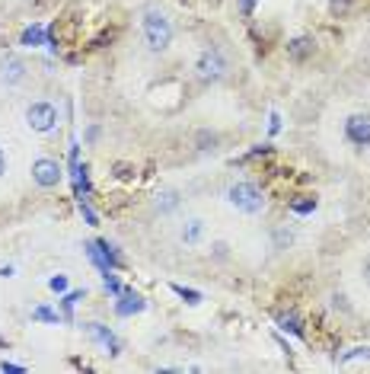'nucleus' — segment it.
<instances>
[{"label":"nucleus","instance_id":"1","mask_svg":"<svg viewBox=\"0 0 370 374\" xmlns=\"http://www.w3.org/2000/svg\"><path fill=\"white\" fill-rule=\"evenodd\" d=\"M140 32H144V42H147L150 51H166L169 42H173V23H169L166 13H160L157 7L144 10Z\"/></svg>","mask_w":370,"mask_h":374},{"label":"nucleus","instance_id":"2","mask_svg":"<svg viewBox=\"0 0 370 374\" xmlns=\"http://www.w3.org/2000/svg\"><path fill=\"white\" fill-rule=\"evenodd\" d=\"M227 202L243 215H259L265 208V196H262V189L256 183H233L227 189Z\"/></svg>","mask_w":370,"mask_h":374},{"label":"nucleus","instance_id":"3","mask_svg":"<svg viewBox=\"0 0 370 374\" xmlns=\"http://www.w3.org/2000/svg\"><path fill=\"white\" fill-rule=\"evenodd\" d=\"M223 74H227V58H223L221 48H208V51L198 55V61H195V77H198L201 84H217Z\"/></svg>","mask_w":370,"mask_h":374},{"label":"nucleus","instance_id":"4","mask_svg":"<svg viewBox=\"0 0 370 374\" xmlns=\"http://www.w3.org/2000/svg\"><path fill=\"white\" fill-rule=\"evenodd\" d=\"M26 122L32 131H38V135H48V131L58 128V109L51 103H32L26 109Z\"/></svg>","mask_w":370,"mask_h":374},{"label":"nucleus","instance_id":"5","mask_svg":"<svg viewBox=\"0 0 370 374\" xmlns=\"http://www.w3.org/2000/svg\"><path fill=\"white\" fill-rule=\"evenodd\" d=\"M32 179H36L42 189H51L61 183V163L51 157H38L36 163H32Z\"/></svg>","mask_w":370,"mask_h":374},{"label":"nucleus","instance_id":"6","mask_svg":"<svg viewBox=\"0 0 370 374\" xmlns=\"http://www.w3.org/2000/svg\"><path fill=\"white\" fill-rule=\"evenodd\" d=\"M84 329H86V336H90L106 355H119L121 346H119V339H115V333H112L109 327H102V323H84Z\"/></svg>","mask_w":370,"mask_h":374},{"label":"nucleus","instance_id":"7","mask_svg":"<svg viewBox=\"0 0 370 374\" xmlns=\"http://www.w3.org/2000/svg\"><path fill=\"white\" fill-rule=\"evenodd\" d=\"M0 80L7 86H16L26 80V61L16 55H7L3 61H0Z\"/></svg>","mask_w":370,"mask_h":374},{"label":"nucleus","instance_id":"8","mask_svg":"<svg viewBox=\"0 0 370 374\" xmlns=\"http://www.w3.org/2000/svg\"><path fill=\"white\" fill-rule=\"evenodd\" d=\"M345 135H348L352 144L367 148L370 144V115H352V119L345 122Z\"/></svg>","mask_w":370,"mask_h":374},{"label":"nucleus","instance_id":"9","mask_svg":"<svg viewBox=\"0 0 370 374\" xmlns=\"http://www.w3.org/2000/svg\"><path fill=\"white\" fill-rule=\"evenodd\" d=\"M144 307H147V301L140 298L138 291H121L119 301H115V314H119V317H134V314H140Z\"/></svg>","mask_w":370,"mask_h":374},{"label":"nucleus","instance_id":"10","mask_svg":"<svg viewBox=\"0 0 370 374\" xmlns=\"http://www.w3.org/2000/svg\"><path fill=\"white\" fill-rule=\"evenodd\" d=\"M48 42V29L42 23H32V26L23 29V36H19V45L23 48H38Z\"/></svg>","mask_w":370,"mask_h":374},{"label":"nucleus","instance_id":"11","mask_svg":"<svg viewBox=\"0 0 370 374\" xmlns=\"http://www.w3.org/2000/svg\"><path fill=\"white\" fill-rule=\"evenodd\" d=\"M316 51V42L310 36H297L287 42V55L294 58V61H304V58H310Z\"/></svg>","mask_w":370,"mask_h":374},{"label":"nucleus","instance_id":"12","mask_svg":"<svg viewBox=\"0 0 370 374\" xmlns=\"http://www.w3.org/2000/svg\"><path fill=\"white\" fill-rule=\"evenodd\" d=\"M278 327L284 333H294V336H304V320L297 310H278Z\"/></svg>","mask_w":370,"mask_h":374},{"label":"nucleus","instance_id":"13","mask_svg":"<svg viewBox=\"0 0 370 374\" xmlns=\"http://www.w3.org/2000/svg\"><path fill=\"white\" fill-rule=\"evenodd\" d=\"M182 244H188V246H195L198 240L204 237V221L201 218H192V221H185V227H182Z\"/></svg>","mask_w":370,"mask_h":374},{"label":"nucleus","instance_id":"14","mask_svg":"<svg viewBox=\"0 0 370 374\" xmlns=\"http://www.w3.org/2000/svg\"><path fill=\"white\" fill-rule=\"evenodd\" d=\"M153 205H157V211H163V215H166V211H173V208L179 205V192H176V189H163Z\"/></svg>","mask_w":370,"mask_h":374},{"label":"nucleus","instance_id":"15","mask_svg":"<svg viewBox=\"0 0 370 374\" xmlns=\"http://www.w3.org/2000/svg\"><path fill=\"white\" fill-rule=\"evenodd\" d=\"M96 246H99V253L106 256V262H109L112 269H119V266H125V259L119 256V250L109 244V240H96Z\"/></svg>","mask_w":370,"mask_h":374},{"label":"nucleus","instance_id":"16","mask_svg":"<svg viewBox=\"0 0 370 374\" xmlns=\"http://www.w3.org/2000/svg\"><path fill=\"white\" fill-rule=\"evenodd\" d=\"M77 301H84V291H71V294H64V301H61L64 320H74V304H77Z\"/></svg>","mask_w":370,"mask_h":374},{"label":"nucleus","instance_id":"17","mask_svg":"<svg viewBox=\"0 0 370 374\" xmlns=\"http://www.w3.org/2000/svg\"><path fill=\"white\" fill-rule=\"evenodd\" d=\"M291 211L294 215H310V211H316V198H297V202H291Z\"/></svg>","mask_w":370,"mask_h":374},{"label":"nucleus","instance_id":"18","mask_svg":"<svg viewBox=\"0 0 370 374\" xmlns=\"http://www.w3.org/2000/svg\"><path fill=\"white\" fill-rule=\"evenodd\" d=\"M291 240H294V234H291L287 227H278V231H275V246H278V250H287Z\"/></svg>","mask_w":370,"mask_h":374},{"label":"nucleus","instance_id":"19","mask_svg":"<svg viewBox=\"0 0 370 374\" xmlns=\"http://www.w3.org/2000/svg\"><path fill=\"white\" fill-rule=\"evenodd\" d=\"M173 291H176V294H179L182 301H188V304H198V301H201V294H198V291L185 288V285H173Z\"/></svg>","mask_w":370,"mask_h":374},{"label":"nucleus","instance_id":"20","mask_svg":"<svg viewBox=\"0 0 370 374\" xmlns=\"http://www.w3.org/2000/svg\"><path fill=\"white\" fill-rule=\"evenodd\" d=\"M32 317H36V320H45V323H55V327H58V320H61L51 307H36V310H32Z\"/></svg>","mask_w":370,"mask_h":374},{"label":"nucleus","instance_id":"21","mask_svg":"<svg viewBox=\"0 0 370 374\" xmlns=\"http://www.w3.org/2000/svg\"><path fill=\"white\" fill-rule=\"evenodd\" d=\"M352 3L354 0H329V10H332L335 16H345V13L352 10Z\"/></svg>","mask_w":370,"mask_h":374},{"label":"nucleus","instance_id":"22","mask_svg":"<svg viewBox=\"0 0 370 374\" xmlns=\"http://www.w3.org/2000/svg\"><path fill=\"white\" fill-rule=\"evenodd\" d=\"M354 358H370V346H358V349H352V352H345L342 362H354Z\"/></svg>","mask_w":370,"mask_h":374},{"label":"nucleus","instance_id":"23","mask_svg":"<svg viewBox=\"0 0 370 374\" xmlns=\"http://www.w3.org/2000/svg\"><path fill=\"white\" fill-rule=\"evenodd\" d=\"M256 3H259V0H236V7H240L243 16H252V10H256Z\"/></svg>","mask_w":370,"mask_h":374},{"label":"nucleus","instance_id":"24","mask_svg":"<svg viewBox=\"0 0 370 374\" xmlns=\"http://www.w3.org/2000/svg\"><path fill=\"white\" fill-rule=\"evenodd\" d=\"M80 215L86 218V224H96V215H92V208L86 205V198H80Z\"/></svg>","mask_w":370,"mask_h":374},{"label":"nucleus","instance_id":"25","mask_svg":"<svg viewBox=\"0 0 370 374\" xmlns=\"http://www.w3.org/2000/svg\"><path fill=\"white\" fill-rule=\"evenodd\" d=\"M48 288H51V291H67V279H64V275H55V279L48 281Z\"/></svg>","mask_w":370,"mask_h":374},{"label":"nucleus","instance_id":"26","mask_svg":"<svg viewBox=\"0 0 370 374\" xmlns=\"http://www.w3.org/2000/svg\"><path fill=\"white\" fill-rule=\"evenodd\" d=\"M0 371H3V374H23L26 368H23V365H13V362H0Z\"/></svg>","mask_w":370,"mask_h":374},{"label":"nucleus","instance_id":"27","mask_svg":"<svg viewBox=\"0 0 370 374\" xmlns=\"http://www.w3.org/2000/svg\"><path fill=\"white\" fill-rule=\"evenodd\" d=\"M269 131H271V135H278V131H281V119H278V113H271V125H269Z\"/></svg>","mask_w":370,"mask_h":374},{"label":"nucleus","instance_id":"28","mask_svg":"<svg viewBox=\"0 0 370 374\" xmlns=\"http://www.w3.org/2000/svg\"><path fill=\"white\" fill-rule=\"evenodd\" d=\"M7 173V154H3V148H0V176Z\"/></svg>","mask_w":370,"mask_h":374},{"label":"nucleus","instance_id":"29","mask_svg":"<svg viewBox=\"0 0 370 374\" xmlns=\"http://www.w3.org/2000/svg\"><path fill=\"white\" fill-rule=\"evenodd\" d=\"M211 3H221V0H211Z\"/></svg>","mask_w":370,"mask_h":374},{"label":"nucleus","instance_id":"30","mask_svg":"<svg viewBox=\"0 0 370 374\" xmlns=\"http://www.w3.org/2000/svg\"><path fill=\"white\" fill-rule=\"evenodd\" d=\"M367 272H370V266H367Z\"/></svg>","mask_w":370,"mask_h":374}]
</instances>
